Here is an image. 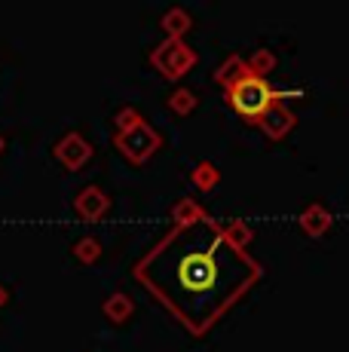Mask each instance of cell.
Instances as JSON below:
<instances>
[{
	"label": "cell",
	"mask_w": 349,
	"mask_h": 352,
	"mask_svg": "<svg viewBox=\"0 0 349 352\" xmlns=\"http://www.w3.org/2000/svg\"><path fill=\"white\" fill-rule=\"evenodd\" d=\"M132 273L193 337H203L258 285L264 267L233 248L218 221L205 214L172 227Z\"/></svg>",
	"instance_id": "1"
},
{
	"label": "cell",
	"mask_w": 349,
	"mask_h": 352,
	"mask_svg": "<svg viewBox=\"0 0 349 352\" xmlns=\"http://www.w3.org/2000/svg\"><path fill=\"white\" fill-rule=\"evenodd\" d=\"M214 80H218V86L224 89L227 104L243 120H248V123H258L267 107L279 98V92L273 89L264 77H258V74L245 65L243 56L227 58V62L214 71Z\"/></svg>",
	"instance_id": "2"
},
{
	"label": "cell",
	"mask_w": 349,
	"mask_h": 352,
	"mask_svg": "<svg viewBox=\"0 0 349 352\" xmlns=\"http://www.w3.org/2000/svg\"><path fill=\"white\" fill-rule=\"evenodd\" d=\"M113 147H117L129 162L141 166V162H147L159 147H163V135L144 120V123H138L135 129H129V132L113 135Z\"/></svg>",
	"instance_id": "3"
},
{
	"label": "cell",
	"mask_w": 349,
	"mask_h": 352,
	"mask_svg": "<svg viewBox=\"0 0 349 352\" xmlns=\"http://www.w3.org/2000/svg\"><path fill=\"white\" fill-rule=\"evenodd\" d=\"M150 65L163 74L166 80H181L193 65H196V52L178 37H166L157 50L150 52Z\"/></svg>",
	"instance_id": "4"
},
{
	"label": "cell",
	"mask_w": 349,
	"mask_h": 352,
	"mask_svg": "<svg viewBox=\"0 0 349 352\" xmlns=\"http://www.w3.org/2000/svg\"><path fill=\"white\" fill-rule=\"evenodd\" d=\"M52 153H56V160L62 162L65 168L77 172V168H83L86 162L92 160V144L80 132H65L62 138L52 144Z\"/></svg>",
	"instance_id": "5"
},
{
	"label": "cell",
	"mask_w": 349,
	"mask_h": 352,
	"mask_svg": "<svg viewBox=\"0 0 349 352\" xmlns=\"http://www.w3.org/2000/svg\"><path fill=\"white\" fill-rule=\"evenodd\" d=\"M276 92H279V89H276ZM294 123H297V117H294V111H291V107H288L282 98H276L270 107H267V111H264V117H260L254 126H258L260 132L267 135V138L282 141V138H285V135L294 129Z\"/></svg>",
	"instance_id": "6"
},
{
	"label": "cell",
	"mask_w": 349,
	"mask_h": 352,
	"mask_svg": "<svg viewBox=\"0 0 349 352\" xmlns=\"http://www.w3.org/2000/svg\"><path fill=\"white\" fill-rule=\"evenodd\" d=\"M107 208H111V196H107L98 184H86V187H80L77 196H74V212H77L80 218H86V221H98V218H104Z\"/></svg>",
	"instance_id": "7"
},
{
	"label": "cell",
	"mask_w": 349,
	"mask_h": 352,
	"mask_svg": "<svg viewBox=\"0 0 349 352\" xmlns=\"http://www.w3.org/2000/svg\"><path fill=\"white\" fill-rule=\"evenodd\" d=\"M300 230H304L306 236H313V239L325 236L328 230H331V212H328L322 202H313V206H306L304 212H300Z\"/></svg>",
	"instance_id": "8"
},
{
	"label": "cell",
	"mask_w": 349,
	"mask_h": 352,
	"mask_svg": "<svg viewBox=\"0 0 349 352\" xmlns=\"http://www.w3.org/2000/svg\"><path fill=\"white\" fill-rule=\"evenodd\" d=\"M102 313L113 324H123L126 319H132V313H135V300H132L126 291H113V294H107V300L102 303Z\"/></svg>",
	"instance_id": "9"
},
{
	"label": "cell",
	"mask_w": 349,
	"mask_h": 352,
	"mask_svg": "<svg viewBox=\"0 0 349 352\" xmlns=\"http://www.w3.org/2000/svg\"><path fill=\"white\" fill-rule=\"evenodd\" d=\"M159 25H163L166 37H178V40H184V34L190 31L193 19H190V12H187V10H181V6H172V10H166V12H163Z\"/></svg>",
	"instance_id": "10"
},
{
	"label": "cell",
	"mask_w": 349,
	"mask_h": 352,
	"mask_svg": "<svg viewBox=\"0 0 349 352\" xmlns=\"http://www.w3.org/2000/svg\"><path fill=\"white\" fill-rule=\"evenodd\" d=\"M221 230H224V239L230 242L233 248H239V252H245L254 239V230L248 221H230V224H221Z\"/></svg>",
	"instance_id": "11"
},
{
	"label": "cell",
	"mask_w": 349,
	"mask_h": 352,
	"mask_svg": "<svg viewBox=\"0 0 349 352\" xmlns=\"http://www.w3.org/2000/svg\"><path fill=\"white\" fill-rule=\"evenodd\" d=\"M199 218H205V208L199 206L196 199H190V196H184V199H178L172 206L174 227H178V224H193V221H199Z\"/></svg>",
	"instance_id": "12"
},
{
	"label": "cell",
	"mask_w": 349,
	"mask_h": 352,
	"mask_svg": "<svg viewBox=\"0 0 349 352\" xmlns=\"http://www.w3.org/2000/svg\"><path fill=\"white\" fill-rule=\"evenodd\" d=\"M190 181H193V187H196V190L209 193V190L218 187L221 172H218V166H214V162H196V168L190 172Z\"/></svg>",
	"instance_id": "13"
},
{
	"label": "cell",
	"mask_w": 349,
	"mask_h": 352,
	"mask_svg": "<svg viewBox=\"0 0 349 352\" xmlns=\"http://www.w3.org/2000/svg\"><path fill=\"white\" fill-rule=\"evenodd\" d=\"M71 252L80 263H95L98 257H102V239H98V236H80L71 245Z\"/></svg>",
	"instance_id": "14"
},
{
	"label": "cell",
	"mask_w": 349,
	"mask_h": 352,
	"mask_svg": "<svg viewBox=\"0 0 349 352\" xmlns=\"http://www.w3.org/2000/svg\"><path fill=\"white\" fill-rule=\"evenodd\" d=\"M245 65L251 67V71L258 74V77H264V80H267V74L276 71L279 58H276V52H273V50H254V56H251V58H245Z\"/></svg>",
	"instance_id": "15"
},
{
	"label": "cell",
	"mask_w": 349,
	"mask_h": 352,
	"mask_svg": "<svg viewBox=\"0 0 349 352\" xmlns=\"http://www.w3.org/2000/svg\"><path fill=\"white\" fill-rule=\"evenodd\" d=\"M196 104H199V98H196V92H190V89H174L172 96H169V111L174 113H181V117H187V113H193L196 111Z\"/></svg>",
	"instance_id": "16"
},
{
	"label": "cell",
	"mask_w": 349,
	"mask_h": 352,
	"mask_svg": "<svg viewBox=\"0 0 349 352\" xmlns=\"http://www.w3.org/2000/svg\"><path fill=\"white\" fill-rule=\"evenodd\" d=\"M113 123H117V132H129V129H135L138 123H144V117L138 113V107H123V111H117Z\"/></svg>",
	"instance_id": "17"
},
{
	"label": "cell",
	"mask_w": 349,
	"mask_h": 352,
	"mask_svg": "<svg viewBox=\"0 0 349 352\" xmlns=\"http://www.w3.org/2000/svg\"><path fill=\"white\" fill-rule=\"evenodd\" d=\"M6 300H10V294H6V288H3V285H0V307H3V303H6Z\"/></svg>",
	"instance_id": "18"
},
{
	"label": "cell",
	"mask_w": 349,
	"mask_h": 352,
	"mask_svg": "<svg viewBox=\"0 0 349 352\" xmlns=\"http://www.w3.org/2000/svg\"><path fill=\"white\" fill-rule=\"evenodd\" d=\"M0 153H3V135H0Z\"/></svg>",
	"instance_id": "19"
}]
</instances>
